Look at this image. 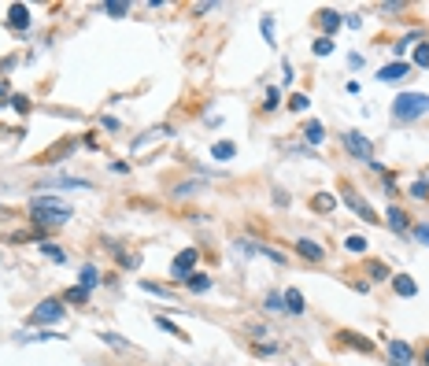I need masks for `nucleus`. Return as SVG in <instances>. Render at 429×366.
I'll return each mask as SVG.
<instances>
[{
  "label": "nucleus",
  "mask_w": 429,
  "mask_h": 366,
  "mask_svg": "<svg viewBox=\"0 0 429 366\" xmlns=\"http://www.w3.org/2000/svg\"><path fill=\"white\" fill-rule=\"evenodd\" d=\"M411 63H415V67H429V41H425V38H422V45L415 48V60H411Z\"/></svg>",
  "instance_id": "38"
},
{
  "label": "nucleus",
  "mask_w": 429,
  "mask_h": 366,
  "mask_svg": "<svg viewBox=\"0 0 429 366\" xmlns=\"http://www.w3.org/2000/svg\"><path fill=\"white\" fill-rule=\"evenodd\" d=\"M411 237L418 244H429V222H418V226H411Z\"/></svg>",
  "instance_id": "43"
},
{
  "label": "nucleus",
  "mask_w": 429,
  "mask_h": 366,
  "mask_svg": "<svg viewBox=\"0 0 429 366\" xmlns=\"http://www.w3.org/2000/svg\"><path fill=\"white\" fill-rule=\"evenodd\" d=\"M100 126H104V130H119V119H111V115H104V119H100Z\"/></svg>",
  "instance_id": "51"
},
{
  "label": "nucleus",
  "mask_w": 429,
  "mask_h": 366,
  "mask_svg": "<svg viewBox=\"0 0 429 366\" xmlns=\"http://www.w3.org/2000/svg\"><path fill=\"white\" fill-rule=\"evenodd\" d=\"M344 200H348V208H351V211H356V215L363 218V222H378V211H374V208H370V204H366V200H363V196H359L356 189H351V185H344Z\"/></svg>",
  "instance_id": "8"
},
{
  "label": "nucleus",
  "mask_w": 429,
  "mask_h": 366,
  "mask_svg": "<svg viewBox=\"0 0 429 366\" xmlns=\"http://www.w3.org/2000/svg\"><path fill=\"white\" fill-rule=\"evenodd\" d=\"M277 352H282V344H277V340H255V344H252V355H259V359L277 355Z\"/></svg>",
  "instance_id": "25"
},
{
  "label": "nucleus",
  "mask_w": 429,
  "mask_h": 366,
  "mask_svg": "<svg viewBox=\"0 0 429 366\" xmlns=\"http://www.w3.org/2000/svg\"><path fill=\"white\" fill-rule=\"evenodd\" d=\"M163 137H171V126H152V130H148L144 137H137V141H134V149H144L148 141H163Z\"/></svg>",
  "instance_id": "24"
},
{
  "label": "nucleus",
  "mask_w": 429,
  "mask_h": 366,
  "mask_svg": "<svg viewBox=\"0 0 429 366\" xmlns=\"http://www.w3.org/2000/svg\"><path fill=\"white\" fill-rule=\"evenodd\" d=\"M407 70H411V63H403V60H393V63H385L381 70H378V82H403L407 78Z\"/></svg>",
  "instance_id": "13"
},
{
  "label": "nucleus",
  "mask_w": 429,
  "mask_h": 366,
  "mask_svg": "<svg viewBox=\"0 0 429 366\" xmlns=\"http://www.w3.org/2000/svg\"><path fill=\"white\" fill-rule=\"evenodd\" d=\"M78 285H85V289L92 292V289L100 285V270L92 267V263H85V267H82V274H78Z\"/></svg>",
  "instance_id": "23"
},
{
  "label": "nucleus",
  "mask_w": 429,
  "mask_h": 366,
  "mask_svg": "<svg viewBox=\"0 0 429 366\" xmlns=\"http://www.w3.org/2000/svg\"><path fill=\"white\" fill-rule=\"evenodd\" d=\"M63 303H89V289L85 285H70L63 292Z\"/></svg>",
  "instance_id": "26"
},
{
  "label": "nucleus",
  "mask_w": 429,
  "mask_h": 366,
  "mask_svg": "<svg viewBox=\"0 0 429 366\" xmlns=\"http://www.w3.org/2000/svg\"><path fill=\"white\" fill-rule=\"evenodd\" d=\"M4 97H15L11 93V82H0V100H4Z\"/></svg>",
  "instance_id": "52"
},
{
  "label": "nucleus",
  "mask_w": 429,
  "mask_h": 366,
  "mask_svg": "<svg viewBox=\"0 0 429 366\" xmlns=\"http://www.w3.org/2000/svg\"><path fill=\"white\" fill-rule=\"evenodd\" d=\"M292 248L300 252V259H304V263H314V267L326 263V248H322L319 241H311V237H296V244H292Z\"/></svg>",
  "instance_id": "6"
},
{
  "label": "nucleus",
  "mask_w": 429,
  "mask_h": 366,
  "mask_svg": "<svg viewBox=\"0 0 429 366\" xmlns=\"http://www.w3.org/2000/svg\"><path fill=\"white\" fill-rule=\"evenodd\" d=\"M196 263H200V255L196 248H181L174 255V263H171V274H174V281H185L189 274H196Z\"/></svg>",
  "instance_id": "5"
},
{
  "label": "nucleus",
  "mask_w": 429,
  "mask_h": 366,
  "mask_svg": "<svg viewBox=\"0 0 429 366\" xmlns=\"http://www.w3.org/2000/svg\"><path fill=\"white\" fill-rule=\"evenodd\" d=\"M233 248H237V252L248 259V255H259V248H263V244H255V241H245V237H237V241H233Z\"/></svg>",
  "instance_id": "34"
},
{
  "label": "nucleus",
  "mask_w": 429,
  "mask_h": 366,
  "mask_svg": "<svg viewBox=\"0 0 429 366\" xmlns=\"http://www.w3.org/2000/svg\"><path fill=\"white\" fill-rule=\"evenodd\" d=\"M319 26H322V38H333V33L344 26V15L333 11V8H322V11H319Z\"/></svg>",
  "instance_id": "11"
},
{
  "label": "nucleus",
  "mask_w": 429,
  "mask_h": 366,
  "mask_svg": "<svg viewBox=\"0 0 429 366\" xmlns=\"http://www.w3.org/2000/svg\"><path fill=\"white\" fill-rule=\"evenodd\" d=\"M211 156H215V163H230V159L237 156V144H233V141H215Z\"/></svg>",
  "instance_id": "20"
},
{
  "label": "nucleus",
  "mask_w": 429,
  "mask_h": 366,
  "mask_svg": "<svg viewBox=\"0 0 429 366\" xmlns=\"http://www.w3.org/2000/svg\"><path fill=\"white\" fill-rule=\"evenodd\" d=\"M388 285H393V292H396V296H403V300L418 296V285H415L411 274H393V278H388Z\"/></svg>",
  "instance_id": "12"
},
{
  "label": "nucleus",
  "mask_w": 429,
  "mask_h": 366,
  "mask_svg": "<svg viewBox=\"0 0 429 366\" xmlns=\"http://www.w3.org/2000/svg\"><path fill=\"white\" fill-rule=\"evenodd\" d=\"M385 355H388V362H393V366H418V352L407 340H396V337L385 344Z\"/></svg>",
  "instance_id": "3"
},
{
  "label": "nucleus",
  "mask_w": 429,
  "mask_h": 366,
  "mask_svg": "<svg viewBox=\"0 0 429 366\" xmlns=\"http://www.w3.org/2000/svg\"><path fill=\"white\" fill-rule=\"evenodd\" d=\"M418 359H422V366H429V344L422 348V355H418Z\"/></svg>",
  "instance_id": "54"
},
{
  "label": "nucleus",
  "mask_w": 429,
  "mask_h": 366,
  "mask_svg": "<svg viewBox=\"0 0 429 366\" xmlns=\"http://www.w3.org/2000/svg\"><path fill=\"white\" fill-rule=\"evenodd\" d=\"M337 340H341V344H348L351 352H363V355H370V352H374V340H370V337H363V333H351V329H341V333H337Z\"/></svg>",
  "instance_id": "9"
},
{
  "label": "nucleus",
  "mask_w": 429,
  "mask_h": 366,
  "mask_svg": "<svg viewBox=\"0 0 429 366\" xmlns=\"http://www.w3.org/2000/svg\"><path fill=\"white\" fill-rule=\"evenodd\" d=\"M259 252H263V255H267V259H274L277 267H282V263H285V255H282V252H277V248H270V244H263V248H259Z\"/></svg>",
  "instance_id": "45"
},
{
  "label": "nucleus",
  "mask_w": 429,
  "mask_h": 366,
  "mask_svg": "<svg viewBox=\"0 0 429 366\" xmlns=\"http://www.w3.org/2000/svg\"><path fill=\"white\" fill-rule=\"evenodd\" d=\"M348 67H351V70L363 67V56H359V52H351V56H348Z\"/></svg>",
  "instance_id": "50"
},
{
  "label": "nucleus",
  "mask_w": 429,
  "mask_h": 366,
  "mask_svg": "<svg viewBox=\"0 0 429 366\" xmlns=\"http://www.w3.org/2000/svg\"><path fill=\"white\" fill-rule=\"evenodd\" d=\"M311 211L333 215V211H337V196H333V193H314V196H311Z\"/></svg>",
  "instance_id": "16"
},
{
  "label": "nucleus",
  "mask_w": 429,
  "mask_h": 366,
  "mask_svg": "<svg viewBox=\"0 0 429 366\" xmlns=\"http://www.w3.org/2000/svg\"><path fill=\"white\" fill-rule=\"evenodd\" d=\"M37 211H70V204L60 196H30V215Z\"/></svg>",
  "instance_id": "10"
},
{
  "label": "nucleus",
  "mask_w": 429,
  "mask_h": 366,
  "mask_svg": "<svg viewBox=\"0 0 429 366\" xmlns=\"http://www.w3.org/2000/svg\"><path fill=\"white\" fill-rule=\"evenodd\" d=\"M304 141H307V144H322V141H326V126H322L319 119H311V122L304 126Z\"/></svg>",
  "instance_id": "19"
},
{
  "label": "nucleus",
  "mask_w": 429,
  "mask_h": 366,
  "mask_svg": "<svg viewBox=\"0 0 429 366\" xmlns=\"http://www.w3.org/2000/svg\"><path fill=\"white\" fill-rule=\"evenodd\" d=\"M385 15H396V11H407V0H388V4H381Z\"/></svg>",
  "instance_id": "44"
},
{
  "label": "nucleus",
  "mask_w": 429,
  "mask_h": 366,
  "mask_svg": "<svg viewBox=\"0 0 429 366\" xmlns=\"http://www.w3.org/2000/svg\"><path fill=\"white\" fill-rule=\"evenodd\" d=\"M115 259H119L122 270H137V267H141V255H126V252H119Z\"/></svg>",
  "instance_id": "40"
},
{
  "label": "nucleus",
  "mask_w": 429,
  "mask_h": 366,
  "mask_svg": "<svg viewBox=\"0 0 429 366\" xmlns=\"http://www.w3.org/2000/svg\"><path fill=\"white\" fill-rule=\"evenodd\" d=\"M407 196H411V200H425V204H429V178H415Z\"/></svg>",
  "instance_id": "29"
},
{
  "label": "nucleus",
  "mask_w": 429,
  "mask_h": 366,
  "mask_svg": "<svg viewBox=\"0 0 429 366\" xmlns=\"http://www.w3.org/2000/svg\"><path fill=\"white\" fill-rule=\"evenodd\" d=\"M341 144H344V149H348V156H356V159H374V144H370L363 134H356V130H344L341 134Z\"/></svg>",
  "instance_id": "4"
},
{
  "label": "nucleus",
  "mask_w": 429,
  "mask_h": 366,
  "mask_svg": "<svg viewBox=\"0 0 429 366\" xmlns=\"http://www.w3.org/2000/svg\"><path fill=\"white\" fill-rule=\"evenodd\" d=\"M385 226L393 230L396 237H407V233H411V215H407L403 208H396V204H388V211H385Z\"/></svg>",
  "instance_id": "7"
},
{
  "label": "nucleus",
  "mask_w": 429,
  "mask_h": 366,
  "mask_svg": "<svg viewBox=\"0 0 429 366\" xmlns=\"http://www.w3.org/2000/svg\"><path fill=\"white\" fill-rule=\"evenodd\" d=\"M263 311H267V315H285V292L270 289L263 296Z\"/></svg>",
  "instance_id": "18"
},
{
  "label": "nucleus",
  "mask_w": 429,
  "mask_h": 366,
  "mask_svg": "<svg viewBox=\"0 0 429 366\" xmlns=\"http://www.w3.org/2000/svg\"><path fill=\"white\" fill-rule=\"evenodd\" d=\"M11 107H15V112H18V115H26V112H30V100H26V97H18V93H15V97H11Z\"/></svg>",
  "instance_id": "46"
},
{
  "label": "nucleus",
  "mask_w": 429,
  "mask_h": 366,
  "mask_svg": "<svg viewBox=\"0 0 429 366\" xmlns=\"http://www.w3.org/2000/svg\"><path fill=\"white\" fill-rule=\"evenodd\" d=\"M0 67H4V63H0Z\"/></svg>",
  "instance_id": "55"
},
{
  "label": "nucleus",
  "mask_w": 429,
  "mask_h": 366,
  "mask_svg": "<svg viewBox=\"0 0 429 366\" xmlns=\"http://www.w3.org/2000/svg\"><path fill=\"white\" fill-rule=\"evenodd\" d=\"M48 185H60V189H92L85 178H70V174H60V178H48Z\"/></svg>",
  "instance_id": "22"
},
{
  "label": "nucleus",
  "mask_w": 429,
  "mask_h": 366,
  "mask_svg": "<svg viewBox=\"0 0 429 366\" xmlns=\"http://www.w3.org/2000/svg\"><path fill=\"white\" fill-rule=\"evenodd\" d=\"M100 340L107 348H115V352H134V344H129L126 337H119V333H100Z\"/></svg>",
  "instance_id": "27"
},
{
  "label": "nucleus",
  "mask_w": 429,
  "mask_h": 366,
  "mask_svg": "<svg viewBox=\"0 0 429 366\" xmlns=\"http://www.w3.org/2000/svg\"><path fill=\"white\" fill-rule=\"evenodd\" d=\"M274 107H282V89H267V97H263V112H274Z\"/></svg>",
  "instance_id": "35"
},
{
  "label": "nucleus",
  "mask_w": 429,
  "mask_h": 366,
  "mask_svg": "<svg viewBox=\"0 0 429 366\" xmlns=\"http://www.w3.org/2000/svg\"><path fill=\"white\" fill-rule=\"evenodd\" d=\"M0 222H11V208H4V204H0Z\"/></svg>",
  "instance_id": "53"
},
{
  "label": "nucleus",
  "mask_w": 429,
  "mask_h": 366,
  "mask_svg": "<svg viewBox=\"0 0 429 366\" xmlns=\"http://www.w3.org/2000/svg\"><path fill=\"white\" fill-rule=\"evenodd\" d=\"M156 329H163V333H171V337H178V340H189V337H185V329L174 325L171 318H156Z\"/></svg>",
  "instance_id": "31"
},
{
  "label": "nucleus",
  "mask_w": 429,
  "mask_h": 366,
  "mask_svg": "<svg viewBox=\"0 0 429 366\" xmlns=\"http://www.w3.org/2000/svg\"><path fill=\"white\" fill-rule=\"evenodd\" d=\"M8 26L11 30H26L30 26V8L26 4H11L8 8Z\"/></svg>",
  "instance_id": "15"
},
{
  "label": "nucleus",
  "mask_w": 429,
  "mask_h": 366,
  "mask_svg": "<svg viewBox=\"0 0 429 366\" xmlns=\"http://www.w3.org/2000/svg\"><path fill=\"white\" fill-rule=\"evenodd\" d=\"M222 4H218V0H200V4H189V15H196V19H200V15H208V11H218Z\"/></svg>",
  "instance_id": "33"
},
{
  "label": "nucleus",
  "mask_w": 429,
  "mask_h": 366,
  "mask_svg": "<svg viewBox=\"0 0 429 366\" xmlns=\"http://www.w3.org/2000/svg\"><path fill=\"white\" fill-rule=\"evenodd\" d=\"M67 318V303H63V296H48V300H41L33 307V315H30V325H60Z\"/></svg>",
  "instance_id": "2"
},
{
  "label": "nucleus",
  "mask_w": 429,
  "mask_h": 366,
  "mask_svg": "<svg viewBox=\"0 0 429 366\" xmlns=\"http://www.w3.org/2000/svg\"><path fill=\"white\" fill-rule=\"evenodd\" d=\"M259 33H263V41H267V45H274V38H277V26H274V19H270V15H263V19H259Z\"/></svg>",
  "instance_id": "32"
},
{
  "label": "nucleus",
  "mask_w": 429,
  "mask_h": 366,
  "mask_svg": "<svg viewBox=\"0 0 429 366\" xmlns=\"http://www.w3.org/2000/svg\"><path fill=\"white\" fill-rule=\"evenodd\" d=\"M245 333H248V337H267V325H259V322H248V325H245Z\"/></svg>",
  "instance_id": "47"
},
{
  "label": "nucleus",
  "mask_w": 429,
  "mask_h": 366,
  "mask_svg": "<svg viewBox=\"0 0 429 366\" xmlns=\"http://www.w3.org/2000/svg\"><path fill=\"white\" fill-rule=\"evenodd\" d=\"M100 11H107L111 19H126V15H129V0H104Z\"/></svg>",
  "instance_id": "21"
},
{
  "label": "nucleus",
  "mask_w": 429,
  "mask_h": 366,
  "mask_svg": "<svg viewBox=\"0 0 429 366\" xmlns=\"http://www.w3.org/2000/svg\"><path fill=\"white\" fill-rule=\"evenodd\" d=\"M366 274H370L374 281H388V278H393V270H388L385 263H378V259H370V263H366Z\"/></svg>",
  "instance_id": "28"
},
{
  "label": "nucleus",
  "mask_w": 429,
  "mask_h": 366,
  "mask_svg": "<svg viewBox=\"0 0 429 366\" xmlns=\"http://www.w3.org/2000/svg\"><path fill=\"white\" fill-rule=\"evenodd\" d=\"M304 292L300 289H285V315H292V318H300L304 315Z\"/></svg>",
  "instance_id": "14"
},
{
  "label": "nucleus",
  "mask_w": 429,
  "mask_h": 366,
  "mask_svg": "<svg viewBox=\"0 0 429 366\" xmlns=\"http://www.w3.org/2000/svg\"><path fill=\"white\" fill-rule=\"evenodd\" d=\"M422 115H429V97L425 93H400L393 100V122H418Z\"/></svg>",
  "instance_id": "1"
},
{
  "label": "nucleus",
  "mask_w": 429,
  "mask_h": 366,
  "mask_svg": "<svg viewBox=\"0 0 429 366\" xmlns=\"http://www.w3.org/2000/svg\"><path fill=\"white\" fill-rule=\"evenodd\" d=\"M307 107H311V97H307V93H296V97L289 100V112H307Z\"/></svg>",
  "instance_id": "41"
},
{
  "label": "nucleus",
  "mask_w": 429,
  "mask_h": 366,
  "mask_svg": "<svg viewBox=\"0 0 429 366\" xmlns=\"http://www.w3.org/2000/svg\"><path fill=\"white\" fill-rule=\"evenodd\" d=\"M41 252L48 255V259H52V263H67V252H63L60 244H48V241H45V244H41Z\"/></svg>",
  "instance_id": "36"
},
{
  "label": "nucleus",
  "mask_w": 429,
  "mask_h": 366,
  "mask_svg": "<svg viewBox=\"0 0 429 366\" xmlns=\"http://www.w3.org/2000/svg\"><path fill=\"white\" fill-rule=\"evenodd\" d=\"M344 248H348V252H366L370 244H366V237L356 233V237H348V241H344Z\"/></svg>",
  "instance_id": "42"
},
{
  "label": "nucleus",
  "mask_w": 429,
  "mask_h": 366,
  "mask_svg": "<svg viewBox=\"0 0 429 366\" xmlns=\"http://www.w3.org/2000/svg\"><path fill=\"white\" fill-rule=\"evenodd\" d=\"M415 41H422V30H415V33H407V38H400V41L393 45V52H396V60H400V56H407V48H411Z\"/></svg>",
  "instance_id": "30"
},
{
  "label": "nucleus",
  "mask_w": 429,
  "mask_h": 366,
  "mask_svg": "<svg viewBox=\"0 0 429 366\" xmlns=\"http://www.w3.org/2000/svg\"><path fill=\"white\" fill-rule=\"evenodd\" d=\"M274 204H277V208H289V196H285L282 189H274Z\"/></svg>",
  "instance_id": "49"
},
{
  "label": "nucleus",
  "mask_w": 429,
  "mask_h": 366,
  "mask_svg": "<svg viewBox=\"0 0 429 366\" xmlns=\"http://www.w3.org/2000/svg\"><path fill=\"white\" fill-rule=\"evenodd\" d=\"M333 48H337V45H333V38H319V41H314V48H311V52H314V56L322 60V56H329Z\"/></svg>",
  "instance_id": "37"
},
{
  "label": "nucleus",
  "mask_w": 429,
  "mask_h": 366,
  "mask_svg": "<svg viewBox=\"0 0 429 366\" xmlns=\"http://www.w3.org/2000/svg\"><path fill=\"white\" fill-rule=\"evenodd\" d=\"M185 285V292H196V296H203V292H211V278H208V274H189V278H185L181 281Z\"/></svg>",
  "instance_id": "17"
},
{
  "label": "nucleus",
  "mask_w": 429,
  "mask_h": 366,
  "mask_svg": "<svg viewBox=\"0 0 429 366\" xmlns=\"http://www.w3.org/2000/svg\"><path fill=\"white\" fill-rule=\"evenodd\" d=\"M196 189H200V181H185V185L174 189V196H189V193H196Z\"/></svg>",
  "instance_id": "48"
},
{
  "label": "nucleus",
  "mask_w": 429,
  "mask_h": 366,
  "mask_svg": "<svg viewBox=\"0 0 429 366\" xmlns=\"http://www.w3.org/2000/svg\"><path fill=\"white\" fill-rule=\"evenodd\" d=\"M141 289H144V292H152V296H163V300H171V296H174L171 289H163V285H156V281H141Z\"/></svg>",
  "instance_id": "39"
}]
</instances>
